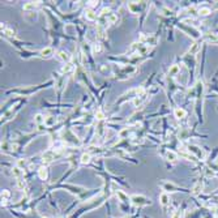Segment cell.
<instances>
[{
  "label": "cell",
  "mask_w": 218,
  "mask_h": 218,
  "mask_svg": "<svg viewBox=\"0 0 218 218\" xmlns=\"http://www.w3.org/2000/svg\"><path fill=\"white\" fill-rule=\"evenodd\" d=\"M94 119H97V122H106V114L102 108H97L95 114H94Z\"/></svg>",
  "instance_id": "20"
},
{
  "label": "cell",
  "mask_w": 218,
  "mask_h": 218,
  "mask_svg": "<svg viewBox=\"0 0 218 218\" xmlns=\"http://www.w3.org/2000/svg\"><path fill=\"white\" fill-rule=\"evenodd\" d=\"M45 120H46V116L43 114H37L34 116V124L37 127H41V125H45Z\"/></svg>",
  "instance_id": "21"
},
{
  "label": "cell",
  "mask_w": 218,
  "mask_h": 218,
  "mask_svg": "<svg viewBox=\"0 0 218 218\" xmlns=\"http://www.w3.org/2000/svg\"><path fill=\"white\" fill-rule=\"evenodd\" d=\"M55 54H56V52H55L54 46H47V47L39 50L38 58H39V59H50V58H52Z\"/></svg>",
  "instance_id": "7"
},
{
  "label": "cell",
  "mask_w": 218,
  "mask_h": 218,
  "mask_svg": "<svg viewBox=\"0 0 218 218\" xmlns=\"http://www.w3.org/2000/svg\"><path fill=\"white\" fill-rule=\"evenodd\" d=\"M174 116L179 120L184 119V118H187V111L184 110L183 107H175L174 108Z\"/></svg>",
  "instance_id": "17"
},
{
  "label": "cell",
  "mask_w": 218,
  "mask_h": 218,
  "mask_svg": "<svg viewBox=\"0 0 218 218\" xmlns=\"http://www.w3.org/2000/svg\"><path fill=\"white\" fill-rule=\"evenodd\" d=\"M54 84H55V81L50 80V81H47L46 84H41V85H35V86H21V88L9 89V90H7L5 93H7V94H16V95H18V97H26V98H29V97L33 95V94H35L37 91L42 90V89L47 88V86H50V85H54Z\"/></svg>",
  "instance_id": "2"
},
{
  "label": "cell",
  "mask_w": 218,
  "mask_h": 218,
  "mask_svg": "<svg viewBox=\"0 0 218 218\" xmlns=\"http://www.w3.org/2000/svg\"><path fill=\"white\" fill-rule=\"evenodd\" d=\"M84 17H85L88 21H91V22H94V21H95V22H97V21H98V18H99V13H97L94 9L86 7L85 11H84Z\"/></svg>",
  "instance_id": "9"
},
{
  "label": "cell",
  "mask_w": 218,
  "mask_h": 218,
  "mask_svg": "<svg viewBox=\"0 0 218 218\" xmlns=\"http://www.w3.org/2000/svg\"><path fill=\"white\" fill-rule=\"evenodd\" d=\"M103 52V46H102V43L101 42H93L90 45V54L93 55V56H97V55H99V54H102Z\"/></svg>",
  "instance_id": "14"
},
{
  "label": "cell",
  "mask_w": 218,
  "mask_h": 218,
  "mask_svg": "<svg viewBox=\"0 0 218 218\" xmlns=\"http://www.w3.org/2000/svg\"><path fill=\"white\" fill-rule=\"evenodd\" d=\"M153 201L150 197H146L145 195H132L131 196V205L136 209H141L144 206H150Z\"/></svg>",
  "instance_id": "3"
},
{
  "label": "cell",
  "mask_w": 218,
  "mask_h": 218,
  "mask_svg": "<svg viewBox=\"0 0 218 218\" xmlns=\"http://www.w3.org/2000/svg\"><path fill=\"white\" fill-rule=\"evenodd\" d=\"M55 56H56L62 63H64V64H67V63H72V55L69 54L68 51H65V50H58L56 54H55Z\"/></svg>",
  "instance_id": "8"
},
{
  "label": "cell",
  "mask_w": 218,
  "mask_h": 218,
  "mask_svg": "<svg viewBox=\"0 0 218 218\" xmlns=\"http://www.w3.org/2000/svg\"><path fill=\"white\" fill-rule=\"evenodd\" d=\"M41 5V1H28L24 4L22 11L24 12H35Z\"/></svg>",
  "instance_id": "15"
},
{
  "label": "cell",
  "mask_w": 218,
  "mask_h": 218,
  "mask_svg": "<svg viewBox=\"0 0 218 218\" xmlns=\"http://www.w3.org/2000/svg\"><path fill=\"white\" fill-rule=\"evenodd\" d=\"M139 42L144 43V45L149 46V47H154L158 43V37L153 33H145V34H141L139 38Z\"/></svg>",
  "instance_id": "5"
},
{
  "label": "cell",
  "mask_w": 218,
  "mask_h": 218,
  "mask_svg": "<svg viewBox=\"0 0 218 218\" xmlns=\"http://www.w3.org/2000/svg\"><path fill=\"white\" fill-rule=\"evenodd\" d=\"M165 157H166V159L169 162H176L179 159V154L176 153V152H174V150H167L166 154H165Z\"/></svg>",
  "instance_id": "18"
},
{
  "label": "cell",
  "mask_w": 218,
  "mask_h": 218,
  "mask_svg": "<svg viewBox=\"0 0 218 218\" xmlns=\"http://www.w3.org/2000/svg\"><path fill=\"white\" fill-rule=\"evenodd\" d=\"M107 200H108V196L103 193V188H102V192L98 193V195L94 196V197H91L90 200L82 202L81 206L77 208V209L74 210V213L69 218H80L82 214H85V213L90 212V210L95 209V208H99L105 201H107Z\"/></svg>",
  "instance_id": "1"
},
{
  "label": "cell",
  "mask_w": 218,
  "mask_h": 218,
  "mask_svg": "<svg viewBox=\"0 0 218 218\" xmlns=\"http://www.w3.org/2000/svg\"><path fill=\"white\" fill-rule=\"evenodd\" d=\"M158 200H159V205H161V206L165 210H166L167 208L170 206V204H171L170 195H169V193H167V192H162L161 195H159Z\"/></svg>",
  "instance_id": "10"
},
{
  "label": "cell",
  "mask_w": 218,
  "mask_h": 218,
  "mask_svg": "<svg viewBox=\"0 0 218 218\" xmlns=\"http://www.w3.org/2000/svg\"><path fill=\"white\" fill-rule=\"evenodd\" d=\"M198 50H200V45H198V43H193V45L190 47V50H188V54L190 55H196L198 52Z\"/></svg>",
  "instance_id": "26"
},
{
  "label": "cell",
  "mask_w": 218,
  "mask_h": 218,
  "mask_svg": "<svg viewBox=\"0 0 218 218\" xmlns=\"http://www.w3.org/2000/svg\"><path fill=\"white\" fill-rule=\"evenodd\" d=\"M94 157L91 156L90 153H88V152H84V153H81V156H80V165H90L91 161H93Z\"/></svg>",
  "instance_id": "16"
},
{
  "label": "cell",
  "mask_w": 218,
  "mask_h": 218,
  "mask_svg": "<svg viewBox=\"0 0 218 218\" xmlns=\"http://www.w3.org/2000/svg\"><path fill=\"white\" fill-rule=\"evenodd\" d=\"M179 73H180V67H179L178 64H174V65H171V67H170L167 76H169V79H173V77L178 76Z\"/></svg>",
  "instance_id": "19"
},
{
  "label": "cell",
  "mask_w": 218,
  "mask_h": 218,
  "mask_svg": "<svg viewBox=\"0 0 218 218\" xmlns=\"http://www.w3.org/2000/svg\"><path fill=\"white\" fill-rule=\"evenodd\" d=\"M37 17H38L37 12H26L25 13V20L28 22H34V20H37Z\"/></svg>",
  "instance_id": "24"
},
{
  "label": "cell",
  "mask_w": 218,
  "mask_h": 218,
  "mask_svg": "<svg viewBox=\"0 0 218 218\" xmlns=\"http://www.w3.org/2000/svg\"><path fill=\"white\" fill-rule=\"evenodd\" d=\"M37 175H38V178H39L41 180L46 181L48 179V175H50V173H48V167L46 166V165H41V166H38Z\"/></svg>",
  "instance_id": "12"
},
{
  "label": "cell",
  "mask_w": 218,
  "mask_h": 218,
  "mask_svg": "<svg viewBox=\"0 0 218 218\" xmlns=\"http://www.w3.org/2000/svg\"><path fill=\"white\" fill-rule=\"evenodd\" d=\"M205 39H206L208 42L218 43V35L214 34V33H208V34H205Z\"/></svg>",
  "instance_id": "25"
},
{
  "label": "cell",
  "mask_w": 218,
  "mask_h": 218,
  "mask_svg": "<svg viewBox=\"0 0 218 218\" xmlns=\"http://www.w3.org/2000/svg\"><path fill=\"white\" fill-rule=\"evenodd\" d=\"M202 188H204V184H202V181H197V183L195 184L192 187V193L195 196H197V195H200L201 192H202Z\"/></svg>",
  "instance_id": "22"
},
{
  "label": "cell",
  "mask_w": 218,
  "mask_h": 218,
  "mask_svg": "<svg viewBox=\"0 0 218 218\" xmlns=\"http://www.w3.org/2000/svg\"><path fill=\"white\" fill-rule=\"evenodd\" d=\"M25 101H26V99L21 101V102L18 103V105H16L14 107H13V106H12V107H9V110H7L5 112H4L3 115H1V125L5 124L7 122H9V120L12 119V118H14V116H16V114H17L18 111L21 110V106H22L24 103H25Z\"/></svg>",
  "instance_id": "4"
},
{
  "label": "cell",
  "mask_w": 218,
  "mask_h": 218,
  "mask_svg": "<svg viewBox=\"0 0 218 218\" xmlns=\"http://www.w3.org/2000/svg\"><path fill=\"white\" fill-rule=\"evenodd\" d=\"M39 218H50V217H47V215H41Z\"/></svg>",
  "instance_id": "29"
},
{
  "label": "cell",
  "mask_w": 218,
  "mask_h": 218,
  "mask_svg": "<svg viewBox=\"0 0 218 218\" xmlns=\"http://www.w3.org/2000/svg\"><path fill=\"white\" fill-rule=\"evenodd\" d=\"M159 186L163 190V192H167V193H171V192H178V191H183V188H179L178 186H175L174 183L171 181H159Z\"/></svg>",
  "instance_id": "6"
},
{
  "label": "cell",
  "mask_w": 218,
  "mask_h": 218,
  "mask_svg": "<svg viewBox=\"0 0 218 218\" xmlns=\"http://www.w3.org/2000/svg\"><path fill=\"white\" fill-rule=\"evenodd\" d=\"M97 72L102 76H108V74H114V68L107 64H99L97 67Z\"/></svg>",
  "instance_id": "13"
},
{
  "label": "cell",
  "mask_w": 218,
  "mask_h": 218,
  "mask_svg": "<svg viewBox=\"0 0 218 218\" xmlns=\"http://www.w3.org/2000/svg\"><path fill=\"white\" fill-rule=\"evenodd\" d=\"M58 218H64V217H63V215H60V217H58Z\"/></svg>",
  "instance_id": "30"
},
{
  "label": "cell",
  "mask_w": 218,
  "mask_h": 218,
  "mask_svg": "<svg viewBox=\"0 0 218 218\" xmlns=\"http://www.w3.org/2000/svg\"><path fill=\"white\" fill-rule=\"evenodd\" d=\"M119 16H118V13H111L110 16L107 17V24H110V25H116V24L119 22Z\"/></svg>",
  "instance_id": "23"
},
{
  "label": "cell",
  "mask_w": 218,
  "mask_h": 218,
  "mask_svg": "<svg viewBox=\"0 0 218 218\" xmlns=\"http://www.w3.org/2000/svg\"><path fill=\"white\" fill-rule=\"evenodd\" d=\"M74 72H76V65L73 63H67L60 69V74H63V76H69V74L74 73Z\"/></svg>",
  "instance_id": "11"
},
{
  "label": "cell",
  "mask_w": 218,
  "mask_h": 218,
  "mask_svg": "<svg viewBox=\"0 0 218 218\" xmlns=\"http://www.w3.org/2000/svg\"><path fill=\"white\" fill-rule=\"evenodd\" d=\"M197 13L200 14V16H208V14L210 13V9H209V8H206V7H202V8L198 9Z\"/></svg>",
  "instance_id": "27"
},
{
  "label": "cell",
  "mask_w": 218,
  "mask_h": 218,
  "mask_svg": "<svg viewBox=\"0 0 218 218\" xmlns=\"http://www.w3.org/2000/svg\"><path fill=\"white\" fill-rule=\"evenodd\" d=\"M171 218H181V213H180V210H179V209L174 210L173 214H171Z\"/></svg>",
  "instance_id": "28"
}]
</instances>
